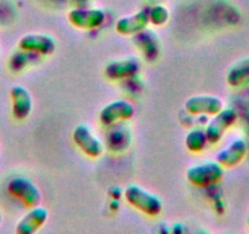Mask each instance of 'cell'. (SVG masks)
<instances>
[{"instance_id": "obj_13", "label": "cell", "mask_w": 249, "mask_h": 234, "mask_svg": "<svg viewBox=\"0 0 249 234\" xmlns=\"http://www.w3.org/2000/svg\"><path fill=\"white\" fill-rule=\"evenodd\" d=\"M11 112L15 120L25 121L33 110V99L27 88L23 85H14L10 89Z\"/></svg>"}, {"instance_id": "obj_5", "label": "cell", "mask_w": 249, "mask_h": 234, "mask_svg": "<svg viewBox=\"0 0 249 234\" xmlns=\"http://www.w3.org/2000/svg\"><path fill=\"white\" fill-rule=\"evenodd\" d=\"M135 106L127 100H114L100 110L99 121L105 127H110L116 123L130 121L135 116Z\"/></svg>"}, {"instance_id": "obj_16", "label": "cell", "mask_w": 249, "mask_h": 234, "mask_svg": "<svg viewBox=\"0 0 249 234\" xmlns=\"http://www.w3.org/2000/svg\"><path fill=\"white\" fill-rule=\"evenodd\" d=\"M131 142H132V134L126 126L120 123L110 126L107 135V148L109 151L114 154L126 151L130 148Z\"/></svg>"}, {"instance_id": "obj_22", "label": "cell", "mask_w": 249, "mask_h": 234, "mask_svg": "<svg viewBox=\"0 0 249 234\" xmlns=\"http://www.w3.org/2000/svg\"><path fill=\"white\" fill-rule=\"evenodd\" d=\"M1 223H3V214L0 212V226H1Z\"/></svg>"}, {"instance_id": "obj_8", "label": "cell", "mask_w": 249, "mask_h": 234, "mask_svg": "<svg viewBox=\"0 0 249 234\" xmlns=\"http://www.w3.org/2000/svg\"><path fill=\"white\" fill-rule=\"evenodd\" d=\"M184 109L193 116H214L224 109V101L216 95H193L184 101Z\"/></svg>"}, {"instance_id": "obj_17", "label": "cell", "mask_w": 249, "mask_h": 234, "mask_svg": "<svg viewBox=\"0 0 249 234\" xmlns=\"http://www.w3.org/2000/svg\"><path fill=\"white\" fill-rule=\"evenodd\" d=\"M227 84L234 89L249 85V57H243L236 61L229 68L226 75Z\"/></svg>"}, {"instance_id": "obj_20", "label": "cell", "mask_w": 249, "mask_h": 234, "mask_svg": "<svg viewBox=\"0 0 249 234\" xmlns=\"http://www.w3.org/2000/svg\"><path fill=\"white\" fill-rule=\"evenodd\" d=\"M148 15H149V21L153 26H164L169 22L170 20V11L169 9L165 5L161 4H157V5L152 6L148 11Z\"/></svg>"}, {"instance_id": "obj_10", "label": "cell", "mask_w": 249, "mask_h": 234, "mask_svg": "<svg viewBox=\"0 0 249 234\" xmlns=\"http://www.w3.org/2000/svg\"><path fill=\"white\" fill-rule=\"evenodd\" d=\"M141 67H142V65H141L138 57H124V59L114 60L107 64V67H105V76H107V80L119 82V81L127 80V78L137 76L140 73Z\"/></svg>"}, {"instance_id": "obj_2", "label": "cell", "mask_w": 249, "mask_h": 234, "mask_svg": "<svg viewBox=\"0 0 249 234\" xmlns=\"http://www.w3.org/2000/svg\"><path fill=\"white\" fill-rule=\"evenodd\" d=\"M224 174L225 168L215 160L193 165L187 169L186 177L187 181L195 187L205 188L221 182Z\"/></svg>"}, {"instance_id": "obj_1", "label": "cell", "mask_w": 249, "mask_h": 234, "mask_svg": "<svg viewBox=\"0 0 249 234\" xmlns=\"http://www.w3.org/2000/svg\"><path fill=\"white\" fill-rule=\"evenodd\" d=\"M124 199L131 206L149 217L159 216L164 207L158 195L137 184H130L124 189Z\"/></svg>"}, {"instance_id": "obj_6", "label": "cell", "mask_w": 249, "mask_h": 234, "mask_svg": "<svg viewBox=\"0 0 249 234\" xmlns=\"http://www.w3.org/2000/svg\"><path fill=\"white\" fill-rule=\"evenodd\" d=\"M72 140L76 147L90 159H97L103 155L105 145L97 135L93 133L89 126L78 125L72 132Z\"/></svg>"}, {"instance_id": "obj_14", "label": "cell", "mask_w": 249, "mask_h": 234, "mask_svg": "<svg viewBox=\"0 0 249 234\" xmlns=\"http://www.w3.org/2000/svg\"><path fill=\"white\" fill-rule=\"evenodd\" d=\"M49 217V211L44 206L30 207V211L18 222L16 233L18 234H33L39 231Z\"/></svg>"}, {"instance_id": "obj_9", "label": "cell", "mask_w": 249, "mask_h": 234, "mask_svg": "<svg viewBox=\"0 0 249 234\" xmlns=\"http://www.w3.org/2000/svg\"><path fill=\"white\" fill-rule=\"evenodd\" d=\"M18 49L33 52L39 56H49L56 50V42L53 37L42 33H28L22 35L18 43Z\"/></svg>"}, {"instance_id": "obj_11", "label": "cell", "mask_w": 249, "mask_h": 234, "mask_svg": "<svg viewBox=\"0 0 249 234\" xmlns=\"http://www.w3.org/2000/svg\"><path fill=\"white\" fill-rule=\"evenodd\" d=\"M132 42L147 63L157 61L160 55L161 45H160L159 37L154 31L145 28L142 32L132 35Z\"/></svg>"}, {"instance_id": "obj_19", "label": "cell", "mask_w": 249, "mask_h": 234, "mask_svg": "<svg viewBox=\"0 0 249 234\" xmlns=\"http://www.w3.org/2000/svg\"><path fill=\"white\" fill-rule=\"evenodd\" d=\"M36 59H39V55H36L33 52L18 49V51H16L10 57L9 66H10L11 71H14V72H20V71L28 67L33 61H36Z\"/></svg>"}, {"instance_id": "obj_3", "label": "cell", "mask_w": 249, "mask_h": 234, "mask_svg": "<svg viewBox=\"0 0 249 234\" xmlns=\"http://www.w3.org/2000/svg\"><path fill=\"white\" fill-rule=\"evenodd\" d=\"M237 111L232 107H224L221 111L215 114L205 127L209 144H219L227 131L237 122Z\"/></svg>"}, {"instance_id": "obj_25", "label": "cell", "mask_w": 249, "mask_h": 234, "mask_svg": "<svg viewBox=\"0 0 249 234\" xmlns=\"http://www.w3.org/2000/svg\"><path fill=\"white\" fill-rule=\"evenodd\" d=\"M154 1H159V0H154Z\"/></svg>"}, {"instance_id": "obj_12", "label": "cell", "mask_w": 249, "mask_h": 234, "mask_svg": "<svg viewBox=\"0 0 249 234\" xmlns=\"http://www.w3.org/2000/svg\"><path fill=\"white\" fill-rule=\"evenodd\" d=\"M248 154V144L243 138H236L227 147L216 154V161L224 168L236 167L246 159Z\"/></svg>"}, {"instance_id": "obj_4", "label": "cell", "mask_w": 249, "mask_h": 234, "mask_svg": "<svg viewBox=\"0 0 249 234\" xmlns=\"http://www.w3.org/2000/svg\"><path fill=\"white\" fill-rule=\"evenodd\" d=\"M8 192L14 198L20 200L26 207L37 206L42 201V193L39 188L32 181L22 176H18L9 181Z\"/></svg>"}, {"instance_id": "obj_23", "label": "cell", "mask_w": 249, "mask_h": 234, "mask_svg": "<svg viewBox=\"0 0 249 234\" xmlns=\"http://www.w3.org/2000/svg\"><path fill=\"white\" fill-rule=\"evenodd\" d=\"M247 223H248V227H249V217H248V221H247Z\"/></svg>"}, {"instance_id": "obj_18", "label": "cell", "mask_w": 249, "mask_h": 234, "mask_svg": "<svg viewBox=\"0 0 249 234\" xmlns=\"http://www.w3.org/2000/svg\"><path fill=\"white\" fill-rule=\"evenodd\" d=\"M209 144L205 128H193L187 133L184 145L187 150L193 154H199L207 149V145Z\"/></svg>"}, {"instance_id": "obj_24", "label": "cell", "mask_w": 249, "mask_h": 234, "mask_svg": "<svg viewBox=\"0 0 249 234\" xmlns=\"http://www.w3.org/2000/svg\"><path fill=\"white\" fill-rule=\"evenodd\" d=\"M0 56H1V49H0Z\"/></svg>"}, {"instance_id": "obj_7", "label": "cell", "mask_w": 249, "mask_h": 234, "mask_svg": "<svg viewBox=\"0 0 249 234\" xmlns=\"http://www.w3.org/2000/svg\"><path fill=\"white\" fill-rule=\"evenodd\" d=\"M68 20L75 28L83 31L97 30L105 22V13L102 9L75 8L68 14Z\"/></svg>"}, {"instance_id": "obj_21", "label": "cell", "mask_w": 249, "mask_h": 234, "mask_svg": "<svg viewBox=\"0 0 249 234\" xmlns=\"http://www.w3.org/2000/svg\"><path fill=\"white\" fill-rule=\"evenodd\" d=\"M71 3L76 5V8H86L89 3V0H71Z\"/></svg>"}, {"instance_id": "obj_15", "label": "cell", "mask_w": 249, "mask_h": 234, "mask_svg": "<svg viewBox=\"0 0 249 234\" xmlns=\"http://www.w3.org/2000/svg\"><path fill=\"white\" fill-rule=\"evenodd\" d=\"M148 10H140L128 16H122L115 23V30L122 35H135L149 26Z\"/></svg>"}]
</instances>
